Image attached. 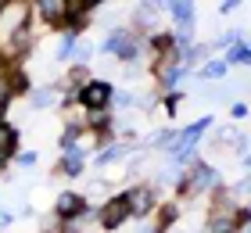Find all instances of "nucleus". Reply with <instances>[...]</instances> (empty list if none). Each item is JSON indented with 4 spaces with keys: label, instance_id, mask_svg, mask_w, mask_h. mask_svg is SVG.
<instances>
[{
    "label": "nucleus",
    "instance_id": "nucleus-22",
    "mask_svg": "<svg viewBox=\"0 0 251 233\" xmlns=\"http://www.w3.org/2000/svg\"><path fill=\"white\" fill-rule=\"evenodd\" d=\"M237 190H241V194H251V180H244L241 186H237Z\"/></svg>",
    "mask_w": 251,
    "mask_h": 233
},
{
    "label": "nucleus",
    "instance_id": "nucleus-4",
    "mask_svg": "<svg viewBox=\"0 0 251 233\" xmlns=\"http://www.w3.org/2000/svg\"><path fill=\"white\" fill-rule=\"evenodd\" d=\"M104 51L122 54V57H136V40L129 36V32H111L108 43H104Z\"/></svg>",
    "mask_w": 251,
    "mask_h": 233
},
{
    "label": "nucleus",
    "instance_id": "nucleus-17",
    "mask_svg": "<svg viewBox=\"0 0 251 233\" xmlns=\"http://www.w3.org/2000/svg\"><path fill=\"white\" fill-rule=\"evenodd\" d=\"M204 54H208V47H194V51H187V65H194V61H201Z\"/></svg>",
    "mask_w": 251,
    "mask_h": 233
},
{
    "label": "nucleus",
    "instance_id": "nucleus-20",
    "mask_svg": "<svg viewBox=\"0 0 251 233\" xmlns=\"http://www.w3.org/2000/svg\"><path fill=\"white\" fill-rule=\"evenodd\" d=\"M215 144H237V133H233V129H223V133H219V140H215Z\"/></svg>",
    "mask_w": 251,
    "mask_h": 233
},
{
    "label": "nucleus",
    "instance_id": "nucleus-5",
    "mask_svg": "<svg viewBox=\"0 0 251 233\" xmlns=\"http://www.w3.org/2000/svg\"><path fill=\"white\" fill-rule=\"evenodd\" d=\"M208 183H215V172L208 169V165H198L194 172H187V183H183V190H190V194H198V190H204Z\"/></svg>",
    "mask_w": 251,
    "mask_h": 233
},
{
    "label": "nucleus",
    "instance_id": "nucleus-23",
    "mask_svg": "<svg viewBox=\"0 0 251 233\" xmlns=\"http://www.w3.org/2000/svg\"><path fill=\"white\" fill-rule=\"evenodd\" d=\"M4 119H7V108H4V104H0V126H4Z\"/></svg>",
    "mask_w": 251,
    "mask_h": 233
},
{
    "label": "nucleus",
    "instance_id": "nucleus-12",
    "mask_svg": "<svg viewBox=\"0 0 251 233\" xmlns=\"http://www.w3.org/2000/svg\"><path fill=\"white\" fill-rule=\"evenodd\" d=\"M83 169V151H72L68 147L65 151V172H79Z\"/></svg>",
    "mask_w": 251,
    "mask_h": 233
},
{
    "label": "nucleus",
    "instance_id": "nucleus-6",
    "mask_svg": "<svg viewBox=\"0 0 251 233\" xmlns=\"http://www.w3.org/2000/svg\"><path fill=\"white\" fill-rule=\"evenodd\" d=\"M126 201H129L133 215H147L151 205H154V197H151V190H133V194H126Z\"/></svg>",
    "mask_w": 251,
    "mask_h": 233
},
{
    "label": "nucleus",
    "instance_id": "nucleus-19",
    "mask_svg": "<svg viewBox=\"0 0 251 233\" xmlns=\"http://www.w3.org/2000/svg\"><path fill=\"white\" fill-rule=\"evenodd\" d=\"M173 219H176V208H165V212H162V219H158V230H165L169 223H173Z\"/></svg>",
    "mask_w": 251,
    "mask_h": 233
},
{
    "label": "nucleus",
    "instance_id": "nucleus-3",
    "mask_svg": "<svg viewBox=\"0 0 251 233\" xmlns=\"http://www.w3.org/2000/svg\"><path fill=\"white\" fill-rule=\"evenodd\" d=\"M111 93H115V90H111L108 83H86L79 97H83V104H86V108H104V104L111 101Z\"/></svg>",
    "mask_w": 251,
    "mask_h": 233
},
{
    "label": "nucleus",
    "instance_id": "nucleus-13",
    "mask_svg": "<svg viewBox=\"0 0 251 233\" xmlns=\"http://www.w3.org/2000/svg\"><path fill=\"white\" fill-rule=\"evenodd\" d=\"M54 101H58V97H54V90H36V97H32V104H36V108H50Z\"/></svg>",
    "mask_w": 251,
    "mask_h": 233
},
{
    "label": "nucleus",
    "instance_id": "nucleus-8",
    "mask_svg": "<svg viewBox=\"0 0 251 233\" xmlns=\"http://www.w3.org/2000/svg\"><path fill=\"white\" fill-rule=\"evenodd\" d=\"M83 208H86V201L79 194H61L58 197V212L61 215H83Z\"/></svg>",
    "mask_w": 251,
    "mask_h": 233
},
{
    "label": "nucleus",
    "instance_id": "nucleus-15",
    "mask_svg": "<svg viewBox=\"0 0 251 233\" xmlns=\"http://www.w3.org/2000/svg\"><path fill=\"white\" fill-rule=\"evenodd\" d=\"M194 40V22H179V43H190Z\"/></svg>",
    "mask_w": 251,
    "mask_h": 233
},
{
    "label": "nucleus",
    "instance_id": "nucleus-9",
    "mask_svg": "<svg viewBox=\"0 0 251 233\" xmlns=\"http://www.w3.org/2000/svg\"><path fill=\"white\" fill-rule=\"evenodd\" d=\"M11 147H15V129H7V126H0V161L11 155Z\"/></svg>",
    "mask_w": 251,
    "mask_h": 233
},
{
    "label": "nucleus",
    "instance_id": "nucleus-2",
    "mask_svg": "<svg viewBox=\"0 0 251 233\" xmlns=\"http://www.w3.org/2000/svg\"><path fill=\"white\" fill-rule=\"evenodd\" d=\"M126 215H129V201L126 197H115V201L104 205V212H100V223H104V230H115L126 223Z\"/></svg>",
    "mask_w": 251,
    "mask_h": 233
},
{
    "label": "nucleus",
    "instance_id": "nucleus-10",
    "mask_svg": "<svg viewBox=\"0 0 251 233\" xmlns=\"http://www.w3.org/2000/svg\"><path fill=\"white\" fill-rule=\"evenodd\" d=\"M173 15L179 22H194V7H190V0H173Z\"/></svg>",
    "mask_w": 251,
    "mask_h": 233
},
{
    "label": "nucleus",
    "instance_id": "nucleus-16",
    "mask_svg": "<svg viewBox=\"0 0 251 233\" xmlns=\"http://www.w3.org/2000/svg\"><path fill=\"white\" fill-rule=\"evenodd\" d=\"M29 47V32H15V40H11V51H25Z\"/></svg>",
    "mask_w": 251,
    "mask_h": 233
},
{
    "label": "nucleus",
    "instance_id": "nucleus-7",
    "mask_svg": "<svg viewBox=\"0 0 251 233\" xmlns=\"http://www.w3.org/2000/svg\"><path fill=\"white\" fill-rule=\"evenodd\" d=\"M36 4H40V15L47 22H61L65 11H68V0H36Z\"/></svg>",
    "mask_w": 251,
    "mask_h": 233
},
{
    "label": "nucleus",
    "instance_id": "nucleus-11",
    "mask_svg": "<svg viewBox=\"0 0 251 233\" xmlns=\"http://www.w3.org/2000/svg\"><path fill=\"white\" fill-rule=\"evenodd\" d=\"M226 76V61H208L201 68V79H223Z\"/></svg>",
    "mask_w": 251,
    "mask_h": 233
},
{
    "label": "nucleus",
    "instance_id": "nucleus-25",
    "mask_svg": "<svg viewBox=\"0 0 251 233\" xmlns=\"http://www.w3.org/2000/svg\"><path fill=\"white\" fill-rule=\"evenodd\" d=\"M244 165H248V169H251V155H244Z\"/></svg>",
    "mask_w": 251,
    "mask_h": 233
},
{
    "label": "nucleus",
    "instance_id": "nucleus-24",
    "mask_svg": "<svg viewBox=\"0 0 251 233\" xmlns=\"http://www.w3.org/2000/svg\"><path fill=\"white\" fill-rule=\"evenodd\" d=\"M7 4H11V0H0V15H4V7H7Z\"/></svg>",
    "mask_w": 251,
    "mask_h": 233
},
{
    "label": "nucleus",
    "instance_id": "nucleus-26",
    "mask_svg": "<svg viewBox=\"0 0 251 233\" xmlns=\"http://www.w3.org/2000/svg\"><path fill=\"white\" fill-rule=\"evenodd\" d=\"M244 233H251V223H248V230H244Z\"/></svg>",
    "mask_w": 251,
    "mask_h": 233
},
{
    "label": "nucleus",
    "instance_id": "nucleus-18",
    "mask_svg": "<svg viewBox=\"0 0 251 233\" xmlns=\"http://www.w3.org/2000/svg\"><path fill=\"white\" fill-rule=\"evenodd\" d=\"M115 158H119V147H104V151L97 155V161H100V165H104V161H115Z\"/></svg>",
    "mask_w": 251,
    "mask_h": 233
},
{
    "label": "nucleus",
    "instance_id": "nucleus-21",
    "mask_svg": "<svg viewBox=\"0 0 251 233\" xmlns=\"http://www.w3.org/2000/svg\"><path fill=\"white\" fill-rule=\"evenodd\" d=\"M94 4H100V0H79V4H75L72 11H86V7H94Z\"/></svg>",
    "mask_w": 251,
    "mask_h": 233
},
{
    "label": "nucleus",
    "instance_id": "nucleus-14",
    "mask_svg": "<svg viewBox=\"0 0 251 233\" xmlns=\"http://www.w3.org/2000/svg\"><path fill=\"white\" fill-rule=\"evenodd\" d=\"M72 54H75V61H79V65H83V61H86V57H90V54H94V47H90V43H75V47H72Z\"/></svg>",
    "mask_w": 251,
    "mask_h": 233
},
{
    "label": "nucleus",
    "instance_id": "nucleus-1",
    "mask_svg": "<svg viewBox=\"0 0 251 233\" xmlns=\"http://www.w3.org/2000/svg\"><path fill=\"white\" fill-rule=\"evenodd\" d=\"M25 15H29V7L22 4V0H18V4L11 0V4L4 7V15H0V29H4L7 36H15V32H18L22 26H25Z\"/></svg>",
    "mask_w": 251,
    "mask_h": 233
}]
</instances>
